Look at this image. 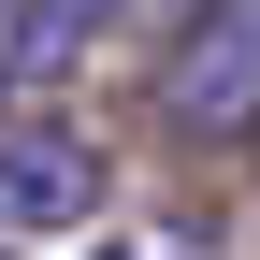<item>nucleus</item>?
<instances>
[{
    "label": "nucleus",
    "instance_id": "1",
    "mask_svg": "<svg viewBox=\"0 0 260 260\" xmlns=\"http://www.w3.org/2000/svg\"><path fill=\"white\" fill-rule=\"evenodd\" d=\"M159 130L174 145H246L260 130V0H203L159 58Z\"/></svg>",
    "mask_w": 260,
    "mask_h": 260
},
{
    "label": "nucleus",
    "instance_id": "4",
    "mask_svg": "<svg viewBox=\"0 0 260 260\" xmlns=\"http://www.w3.org/2000/svg\"><path fill=\"white\" fill-rule=\"evenodd\" d=\"M116 260H130V246H116Z\"/></svg>",
    "mask_w": 260,
    "mask_h": 260
},
{
    "label": "nucleus",
    "instance_id": "3",
    "mask_svg": "<svg viewBox=\"0 0 260 260\" xmlns=\"http://www.w3.org/2000/svg\"><path fill=\"white\" fill-rule=\"evenodd\" d=\"M102 29H116V0H0V102H44V87H73Z\"/></svg>",
    "mask_w": 260,
    "mask_h": 260
},
{
    "label": "nucleus",
    "instance_id": "2",
    "mask_svg": "<svg viewBox=\"0 0 260 260\" xmlns=\"http://www.w3.org/2000/svg\"><path fill=\"white\" fill-rule=\"evenodd\" d=\"M102 217V145L73 116H0V232H87Z\"/></svg>",
    "mask_w": 260,
    "mask_h": 260
}]
</instances>
